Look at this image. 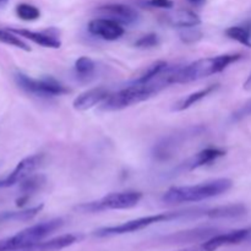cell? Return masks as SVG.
<instances>
[{
  "mask_svg": "<svg viewBox=\"0 0 251 251\" xmlns=\"http://www.w3.org/2000/svg\"><path fill=\"white\" fill-rule=\"evenodd\" d=\"M142 194L139 191H122L105 195L98 201L82 203L77 207L81 212L96 213L108 210H129L141 201Z\"/></svg>",
  "mask_w": 251,
  "mask_h": 251,
  "instance_id": "cell-6",
  "label": "cell"
},
{
  "mask_svg": "<svg viewBox=\"0 0 251 251\" xmlns=\"http://www.w3.org/2000/svg\"><path fill=\"white\" fill-rule=\"evenodd\" d=\"M9 29L14 32V33H16L17 36L24 37V38L26 39H29V41H32L33 43L39 44V46L44 47V48L58 49L61 47V42L59 41L58 36L50 34L48 31L33 32V31H29V29H24V28H9Z\"/></svg>",
  "mask_w": 251,
  "mask_h": 251,
  "instance_id": "cell-15",
  "label": "cell"
},
{
  "mask_svg": "<svg viewBox=\"0 0 251 251\" xmlns=\"http://www.w3.org/2000/svg\"><path fill=\"white\" fill-rule=\"evenodd\" d=\"M0 43L7 44V46L15 47V48L22 49L25 51H31L28 44L22 41L20 36L14 33L10 29H0Z\"/></svg>",
  "mask_w": 251,
  "mask_h": 251,
  "instance_id": "cell-25",
  "label": "cell"
},
{
  "mask_svg": "<svg viewBox=\"0 0 251 251\" xmlns=\"http://www.w3.org/2000/svg\"><path fill=\"white\" fill-rule=\"evenodd\" d=\"M186 137V134L181 135H173V136L164 137L163 140L158 142L153 149V157L157 161H168L169 158L174 156L178 151L179 147L183 144L184 139Z\"/></svg>",
  "mask_w": 251,
  "mask_h": 251,
  "instance_id": "cell-14",
  "label": "cell"
},
{
  "mask_svg": "<svg viewBox=\"0 0 251 251\" xmlns=\"http://www.w3.org/2000/svg\"><path fill=\"white\" fill-rule=\"evenodd\" d=\"M218 87H220V85H218V83H216V85H210V86H207V87L202 88V90L190 93V95L186 96V97L179 100L178 102L174 104L173 109L172 110H173V112H183V110L189 109L190 107L195 105L196 103L200 102L201 100H203V98H206L207 96H210L211 93H213L215 91H217Z\"/></svg>",
  "mask_w": 251,
  "mask_h": 251,
  "instance_id": "cell-19",
  "label": "cell"
},
{
  "mask_svg": "<svg viewBox=\"0 0 251 251\" xmlns=\"http://www.w3.org/2000/svg\"><path fill=\"white\" fill-rule=\"evenodd\" d=\"M15 81L20 88L32 93V95L39 96V97H55V96H61L70 92L66 86H64L63 83L50 76L33 78L22 73H17L15 75Z\"/></svg>",
  "mask_w": 251,
  "mask_h": 251,
  "instance_id": "cell-7",
  "label": "cell"
},
{
  "mask_svg": "<svg viewBox=\"0 0 251 251\" xmlns=\"http://www.w3.org/2000/svg\"><path fill=\"white\" fill-rule=\"evenodd\" d=\"M64 225L61 218L47 221L31 226L11 237L0 239V251H25L43 242L44 238L53 234Z\"/></svg>",
  "mask_w": 251,
  "mask_h": 251,
  "instance_id": "cell-5",
  "label": "cell"
},
{
  "mask_svg": "<svg viewBox=\"0 0 251 251\" xmlns=\"http://www.w3.org/2000/svg\"><path fill=\"white\" fill-rule=\"evenodd\" d=\"M16 15L24 21H34V20L39 19L41 11L34 5L22 2V4H19L16 6Z\"/></svg>",
  "mask_w": 251,
  "mask_h": 251,
  "instance_id": "cell-27",
  "label": "cell"
},
{
  "mask_svg": "<svg viewBox=\"0 0 251 251\" xmlns=\"http://www.w3.org/2000/svg\"><path fill=\"white\" fill-rule=\"evenodd\" d=\"M242 59V54H223V55L210 56L199 59L183 68H171L169 83H189L193 81L208 77L215 74L222 73L230 64L237 63Z\"/></svg>",
  "mask_w": 251,
  "mask_h": 251,
  "instance_id": "cell-1",
  "label": "cell"
},
{
  "mask_svg": "<svg viewBox=\"0 0 251 251\" xmlns=\"http://www.w3.org/2000/svg\"><path fill=\"white\" fill-rule=\"evenodd\" d=\"M226 154V151L216 147H208V149L202 150L199 153L194 154L189 159H186L183 164H180L178 168L179 172H190L196 168L206 166L208 163H212L213 161L218 159L220 157H223Z\"/></svg>",
  "mask_w": 251,
  "mask_h": 251,
  "instance_id": "cell-11",
  "label": "cell"
},
{
  "mask_svg": "<svg viewBox=\"0 0 251 251\" xmlns=\"http://www.w3.org/2000/svg\"><path fill=\"white\" fill-rule=\"evenodd\" d=\"M167 70V69H166ZM166 70L161 74L157 78L149 83H135L117 91L115 93H110L109 97L102 103V109L105 112H114V110H122L130 105L137 104L144 100H149L152 96L157 95L159 91L169 86L166 77Z\"/></svg>",
  "mask_w": 251,
  "mask_h": 251,
  "instance_id": "cell-2",
  "label": "cell"
},
{
  "mask_svg": "<svg viewBox=\"0 0 251 251\" xmlns=\"http://www.w3.org/2000/svg\"><path fill=\"white\" fill-rule=\"evenodd\" d=\"M226 34H227V37H229L230 39H234V41L239 42L243 46L251 48V32L249 28H247V27H229V28L226 31Z\"/></svg>",
  "mask_w": 251,
  "mask_h": 251,
  "instance_id": "cell-26",
  "label": "cell"
},
{
  "mask_svg": "<svg viewBox=\"0 0 251 251\" xmlns=\"http://www.w3.org/2000/svg\"><path fill=\"white\" fill-rule=\"evenodd\" d=\"M188 1L190 2V4L195 5V6H202L206 2V0H188Z\"/></svg>",
  "mask_w": 251,
  "mask_h": 251,
  "instance_id": "cell-32",
  "label": "cell"
},
{
  "mask_svg": "<svg viewBox=\"0 0 251 251\" xmlns=\"http://www.w3.org/2000/svg\"><path fill=\"white\" fill-rule=\"evenodd\" d=\"M43 210V205L34 206V207L26 208V210L15 211V212H2L0 213V223L5 222H26L36 217Z\"/></svg>",
  "mask_w": 251,
  "mask_h": 251,
  "instance_id": "cell-21",
  "label": "cell"
},
{
  "mask_svg": "<svg viewBox=\"0 0 251 251\" xmlns=\"http://www.w3.org/2000/svg\"><path fill=\"white\" fill-rule=\"evenodd\" d=\"M42 161H43L42 154H32L20 161L9 176H5L4 179H0V189L10 188L15 184L22 183L25 179L33 174V172L42 164Z\"/></svg>",
  "mask_w": 251,
  "mask_h": 251,
  "instance_id": "cell-8",
  "label": "cell"
},
{
  "mask_svg": "<svg viewBox=\"0 0 251 251\" xmlns=\"http://www.w3.org/2000/svg\"><path fill=\"white\" fill-rule=\"evenodd\" d=\"M88 31L93 36H97L105 41H117L124 34V27L114 20L102 17L95 19L88 24Z\"/></svg>",
  "mask_w": 251,
  "mask_h": 251,
  "instance_id": "cell-9",
  "label": "cell"
},
{
  "mask_svg": "<svg viewBox=\"0 0 251 251\" xmlns=\"http://www.w3.org/2000/svg\"><path fill=\"white\" fill-rule=\"evenodd\" d=\"M232 186L233 181L228 178L215 179L206 183H200L198 185L173 186L163 194L162 201L168 205L200 202L227 193L232 189Z\"/></svg>",
  "mask_w": 251,
  "mask_h": 251,
  "instance_id": "cell-3",
  "label": "cell"
},
{
  "mask_svg": "<svg viewBox=\"0 0 251 251\" xmlns=\"http://www.w3.org/2000/svg\"><path fill=\"white\" fill-rule=\"evenodd\" d=\"M47 183V179L43 174H32L28 178L25 179L21 183L20 190H21V196L29 200L32 195L38 193Z\"/></svg>",
  "mask_w": 251,
  "mask_h": 251,
  "instance_id": "cell-22",
  "label": "cell"
},
{
  "mask_svg": "<svg viewBox=\"0 0 251 251\" xmlns=\"http://www.w3.org/2000/svg\"><path fill=\"white\" fill-rule=\"evenodd\" d=\"M248 210L242 203H232V205L220 206V207L211 208V210L205 211V216L208 218H238L247 215Z\"/></svg>",
  "mask_w": 251,
  "mask_h": 251,
  "instance_id": "cell-20",
  "label": "cell"
},
{
  "mask_svg": "<svg viewBox=\"0 0 251 251\" xmlns=\"http://www.w3.org/2000/svg\"><path fill=\"white\" fill-rule=\"evenodd\" d=\"M193 28L195 27H189V28H185V31L180 32V38L181 41L185 42V43L191 44V43H195V42L200 41L201 37H202V33L199 31H194Z\"/></svg>",
  "mask_w": 251,
  "mask_h": 251,
  "instance_id": "cell-29",
  "label": "cell"
},
{
  "mask_svg": "<svg viewBox=\"0 0 251 251\" xmlns=\"http://www.w3.org/2000/svg\"><path fill=\"white\" fill-rule=\"evenodd\" d=\"M217 234V230L213 228H198V229L186 230V232H179L176 234L169 235L166 238L167 242L173 244H180V243H194L201 242L203 239H210L213 235Z\"/></svg>",
  "mask_w": 251,
  "mask_h": 251,
  "instance_id": "cell-17",
  "label": "cell"
},
{
  "mask_svg": "<svg viewBox=\"0 0 251 251\" xmlns=\"http://www.w3.org/2000/svg\"><path fill=\"white\" fill-rule=\"evenodd\" d=\"M158 43H159L158 36H157L156 33H149L140 37V38L135 42V47H137V48H142V49L153 48V47L158 46Z\"/></svg>",
  "mask_w": 251,
  "mask_h": 251,
  "instance_id": "cell-28",
  "label": "cell"
},
{
  "mask_svg": "<svg viewBox=\"0 0 251 251\" xmlns=\"http://www.w3.org/2000/svg\"><path fill=\"white\" fill-rule=\"evenodd\" d=\"M7 2H9V0H0V7L5 6V5H6Z\"/></svg>",
  "mask_w": 251,
  "mask_h": 251,
  "instance_id": "cell-34",
  "label": "cell"
},
{
  "mask_svg": "<svg viewBox=\"0 0 251 251\" xmlns=\"http://www.w3.org/2000/svg\"><path fill=\"white\" fill-rule=\"evenodd\" d=\"M77 240L78 237L75 234L60 235V237L53 238V239H49L47 240V242L38 243V244H36L34 247L29 248L28 250L25 251H59L70 247V245L75 244Z\"/></svg>",
  "mask_w": 251,
  "mask_h": 251,
  "instance_id": "cell-18",
  "label": "cell"
},
{
  "mask_svg": "<svg viewBox=\"0 0 251 251\" xmlns=\"http://www.w3.org/2000/svg\"><path fill=\"white\" fill-rule=\"evenodd\" d=\"M200 215L205 216V211L188 210V211H178V212L158 213V215L146 216V217H140V218H136V220L127 221V222L122 223V225L100 228V229L95 230L93 234L98 238L114 237V235H122V234H127V233L139 232V230L145 229V228L150 227V226L152 225H157V223L169 222V221H176V220H179V218H185V217H198V216Z\"/></svg>",
  "mask_w": 251,
  "mask_h": 251,
  "instance_id": "cell-4",
  "label": "cell"
},
{
  "mask_svg": "<svg viewBox=\"0 0 251 251\" xmlns=\"http://www.w3.org/2000/svg\"><path fill=\"white\" fill-rule=\"evenodd\" d=\"M176 251H211L208 249V247L206 245L205 242L200 243V244H195V245H191V247L188 248H183V249H179Z\"/></svg>",
  "mask_w": 251,
  "mask_h": 251,
  "instance_id": "cell-31",
  "label": "cell"
},
{
  "mask_svg": "<svg viewBox=\"0 0 251 251\" xmlns=\"http://www.w3.org/2000/svg\"><path fill=\"white\" fill-rule=\"evenodd\" d=\"M250 234L251 228H244V229H237L228 233H222V234H216L210 239L205 240V243L211 251H216L220 248L226 247V245L239 244V243L248 239Z\"/></svg>",
  "mask_w": 251,
  "mask_h": 251,
  "instance_id": "cell-13",
  "label": "cell"
},
{
  "mask_svg": "<svg viewBox=\"0 0 251 251\" xmlns=\"http://www.w3.org/2000/svg\"><path fill=\"white\" fill-rule=\"evenodd\" d=\"M110 96V92L104 87H97L88 90L86 92L81 93L74 100L73 105L76 110H88L91 108L96 107L97 104H102L105 100Z\"/></svg>",
  "mask_w": 251,
  "mask_h": 251,
  "instance_id": "cell-12",
  "label": "cell"
},
{
  "mask_svg": "<svg viewBox=\"0 0 251 251\" xmlns=\"http://www.w3.org/2000/svg\"><path fill=\"white\" fill-rule=\"evenodd\" d=\"M97 12L103 17L114 20L120 25H131L139 20V14L129 5L124 4H107L100 6Z\"/></svg>",
  "mask_w": 251,
  "mask_h": 251,
  "instance_id": "cell-10",
  "label": "cell"
},
{
  "mask_svg": "<svg viewBox=\"0 0 251 251\" xmlns=\"http://www.w3.org/2000/svg\"><path fill=\"white\" fill-rule=\"evenodd\" d=\"M244 88H251V74H250V76L249 77H248V80H247V82L244 83Z\"/></svg>",
  "mask_w": 251,
  "mask_h": 251,
  "instance_id": "cell-33",
  "label": "cell"
},
{
  "mask_svg": "<svg viewBox=\"0 0 251 251\" xmlns=\"http://www.w3.org/2000/svg\"><path fill=\"white\" fill-rule=\"evenodd\" d=\"M96 64L88 56H80L77 60L75 61V73L78 78H86L91 77L95 74Z\"/></svg>",
  "mask_w": 251,
  "mask_h": 251,
  "instance_id": "cell-24",
  "label": "cell"
},
{
  "mask_svg": "<svg viewBox=\"0 0 251 251\" xmlns=\"http://www.w3.org/2000/svg\"><path fill=\"white\" fill-rule=\"evenodd\" d=\"M168 68V64L163 60H158L152 63L151 65L147 66L132 82L135 83H149L153 81L154 78L158 77L166 69Z\"/></svg>",
  "mask_w": 251,
  "mask_h": 251,
  "instance_id": "cell-23",
  "label": "cell"
},
{
  "mask_svg": "<svg viewBox=\"0 0 251 251\" xmlns=\"http://www.w3.org/2000/svg\"><path fill=\"white\" fill-rule=\"evenodd\" d=\"M146 5L151 7H159V9H171L173 7L172 0H147Z\"/></svg>",
  "mask_w": 251,
  "mask_h": 251,
  "instance_id": "cell-30",
  "label": "cell"
},
{
  "mask_svg": "<svg viewBox=\"0 0 251 251\" xmlns=\"http://www.w3.org/2000/svg\"><path fill=\"white\" fill-rule=\"evenodd\" d=\"M164 20L168 25L179 28H189V27H196L201 24V19L199 15L191 10L179 9L176 11H171L164 15Z\"/></svg>",
  "mask_w": 251,
  "mask_h": 251,
  "instance_id": "cell-16",
  "label": "cell"
}]
</instances>
